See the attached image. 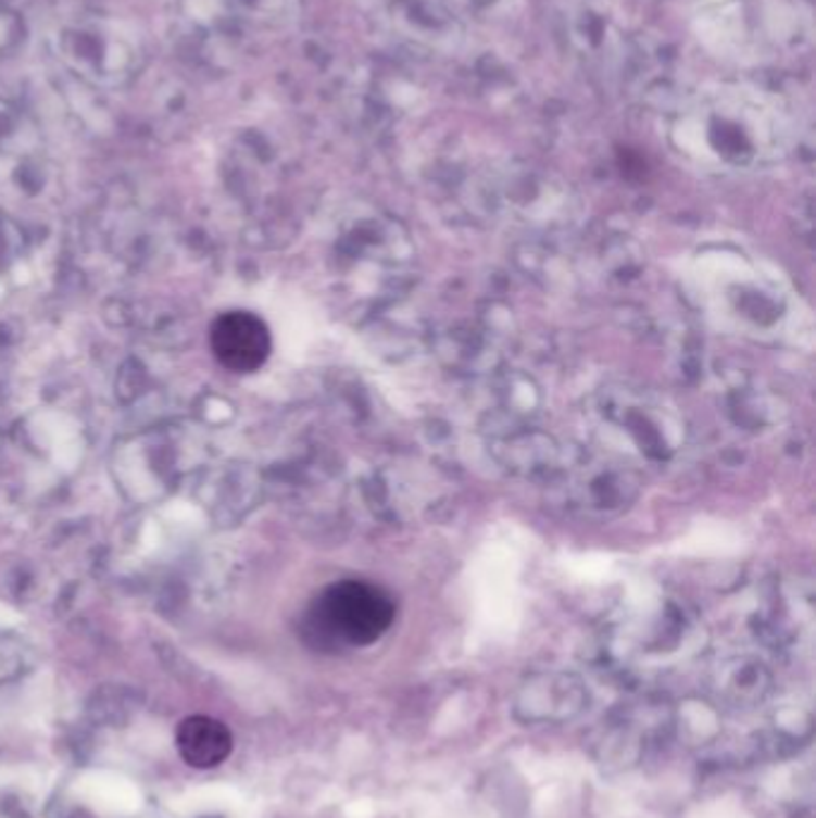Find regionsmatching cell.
Returning <instances> with one entry per match:
<instances>
[{"instance_id": "obj_1", "label": "cell", "mask_w": 816, "mask_h": 818, "mask_svg": "<svg viewBox=\"0 0 816 818\" xmlns=\"http://www.w3.org/2000/svg\"><path fill=\"white\" fill-rule=\"evenodd\" d=\"M53 55L77 79L97 89H123L147 63L135 25L111 15L67 17L51 34Z\"/></svg>"}, {"instance_id": "obj_2", "label": "cell", "mask_w": 816, "mask_h": 818, "mask_svg": "<svg viewBox=\"0 0 816 818\" xmlns=\"http://www.w3.org/2000/svg\"><path fill=\"white\" fill-rule=\"evenodd\" d=\"M396 620V603L384 589L357 579L328 587L316 601L312 622L316 632L348 646L378 642Z\"/></svg>"}, {"instance_id": "obj_3", "label": "cell", "mask_w": 816, "mask_h": 818, "mask_svg": "<svg viewBox=\"0 0 816 818\" xmlns=\"http://www.w3.org/2000/svg\"><path fill=\"white\" fill-rule=\"evenodd\" d=\"M211 352L223 369L252 374L262 369L271 354V330L264 318L252 312H226L211 324Z\"/></svg>"}, {"instance_id": "obj_4", "label": "cell", "mask_w": 816, "mask_h": 818, "mask_svg": "<svg viewBox=\"0 0 816 818\" xmlns=\"http://www.w3.org/2000/svg\"><path fill=\"white\" fill-rule=\"evenodd\" d=\"M177 752L192 768H214L233 752V734L211 716H189L175 732Z\"/></svg>"}, {"instance_id": "obj_5", "label": "cell", "mask_w": 816, "mask_h": 818, "mask_svg": "<svg viewBox=\"0 0 816 818\" xmlns=\"http://www.w3.org/2000/svg\"><path fill=\"white\" fill-rule=\"evenodd\" d=\"M221 8H226L230 15L247 20H271L276 17L286 0H218Z\"/></svg>"}, {"instance_id": "obj_6", "label": "cell", "mask_w": 816, "mask_h": 818, "mask_svg": "<svg viewBox=\"0 0 816 818\" xmlns=\"http://www.w3.org/2000/svg\"><path fill=\"white\" fill-rule=\"evenodd\" d=\"M25 43V22L13 10L0 8V61L20 51Z\"/></svg>"}]
</instances>
